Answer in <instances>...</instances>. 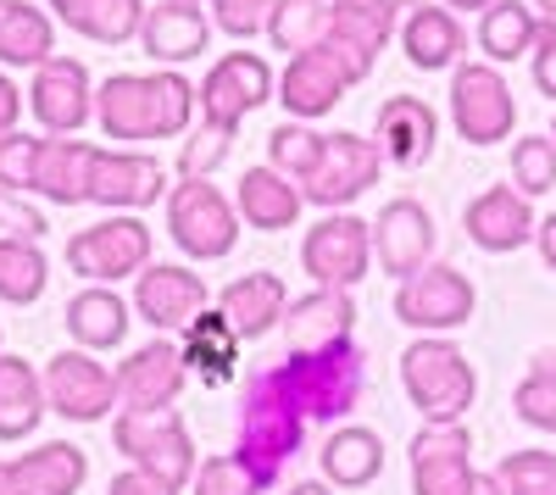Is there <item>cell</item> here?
Segmentation results:
<instances>
[{"instance_id":"cell-12","label":"cell","mask_w":556,"mask_h":495,"mask_svg":"<svg viewBox=\"0 0 556 495\" xmlns=\"http://www.w3.org/2000/svg\"><path fill=\"white\" fill-rule=\"evenodd\" d=\"M201 101V123L206 128H223V134H240V123L262 106V101H278L273 96V73L256 51H228L212 62V73L201 78L195 89Z\"/></svg>"},{"instance_id":"cell-7","label":"cell","mask_w":556,"mask_h":495,"mask_svg":"<svg viewBox=\"0 0 556 495\" xmlns=\"http://www.w3.org/2000/svg\"><path fill=\"white\" fill-rule=\"evenodd\" d=\"M67 267L89 284L139 279L151 267V223L139 212H112L67 240Z\"/></svg>"},{"instance_id":"cell-42","label":"cell","mask_w":556,"mask_h":495,"mask_svg":"<svg viewBox=\"0 0 556 495\" xmlns=\"http://www.w3.org/2000/svg\"><path fill=\"white\" fill-rule=\"evenodd\" d=\"M513 185L529 201L556 190V140H551V134H523V140L513 145Z\"/></svg>"},{"instance_id":"cell-46","label":"cell","mask_w":556,"mask_h":495,"mask_svg":"<svg viewBox=\"0 0 556 495\" xmlns=\"http://www.w3.org/2000/svg\"><path fill=\"white\" fill-rule=\"evenodd\" d=\"M228 140H235V134L201 123V134H190V140H184V151H178V173H184V178H212V167L228 156Z\"/></svg>"},{"instance_id":"cell-31","label":"cell","mask_w":556,"mask_h":495,"mask_svg":"<svg viewBox=\"0 0 556 495\" xmlns=\"http://www.w3.org/2000/svg\"><path fill=\"white\" fill-rule=\"evenodd\" d=\"M128 301L112 290V284H89V290H78L73 301H67V334H73V345H84V351H112V345H123V334H128Z\"/></svg>"},{"instance_id":"cell-21","label":"cell","mask_w":556,"mask_h":495,"mask_svg":"<svg viewBox=\"0 0 556 495\" xmlns=\"http://www.w3.org/2000/svg\"><path fill=\"white\" fill-rule=\"evenodd\" d=\"M139 45H146L151 62L184 67L212 45V17L201 7H190V0H156L146 12V28H139Z\"/></svg>"},{"instance_id":"cell-8","label":"cell","mask_w":556,"mask_h":495,"mask_svg":"<svg viewBox=\"0 0 556 495\" xmlns=\"http://www.w3.org/2000/svg\"><path fill=\"white\" fill-rule=\"evenodd\" d=\"M451 123L468 145H501L518 128L513 84L501 78L495 62H462L451 73Z\"/></svg>"},{"instance_id":"cell-60","label":"cell","mask_w":556,"mask_h":495,"mask_svg":"<svg viewBox=\"0 0 556 495\" xmlns=\"http://www.w3.org/2000/svg\"><path fill=\"white\" fill-rule=\"evenodd\" d=\"M190 7H201V0H190Z\"/></svg>"},{"instance_id":"cell-54","label":"cell","mask_w":556,"mask_h":495,"mask_svg":"<svg viewBox=\"0 0 556 495\" xmlns=\"http://www.w3.org/2000/svg\"><path fill=\"white\" fill-rule=\"evenodd\" d=\"M445 7H451V12H490L495 0H445Z\"/></svg>"},{"instance_id":"cell-15","label":"cell","mask_w":556,"mask_h":495,"mask_svg":"<svg viewBox=\"0 0 556 495\" xmlns=\"http://www.w3.org/2000/svg\"><path fill=\"white\" fill-rule=\"evenodd\" d=\"M206 312V284L201 274L178 262H151L134 279V318L151 323V334H184Z\"/></svg>"},{"instance_id":"cell-6","label":"cell","mask_w":556,"mask_h":495,"mask_svg":"<svg viewBox=\"0 0 556 495\" xmlns=\"http://www.w3.org/2000/svg\"><path fill=\"white\" fill-rule=\"evenodd\" d=\"M167 234L184 256L223 262L240 245V206L228 201L212 178H184L167 195Z\"/></svg>"},{"instance_id":"cell-52","label":"cell","mask_w":556,"mask_h":495,"mask_svg":"<svg viewBox=\"0 0 556 495\" xmlns=\"http://www.w3.org/2000/svg\"><path fill=\"white\" fill-rule=\"evenodd\" d=\"M534 245H540V262L556 274V212L551 217H540V229H534Z\"/></svg>"},{"instance_id":"cell-50","label":"cell","mask_w":556,"mask_h":495,"mask_svg":"<svg viewBox=\"0 0 556 495\" xmlns=\"http://www.w3.org/2000/svg\"><path fill=\"white\" fill-rule=\"evenodd\" d=\"M106 495H178V490H167L162 479H151V473L128 468V473H117V479L106 484Z\"/></svg>"},{"instance_id":"cell-48","label":"cell","mask_w":556,"mask_h":495,"mask_svg":"<svg viewBox=\"0 0 556 495\" xmlns=\"http://www.w3.org/2000/svg\"><path fill=\"white\" fill-rule=\"evenodd\" d=\"M0 234H12V240H45V234H51V223H45V212L28 195L0 190Z\"/></svg>"},{"instance_id":"cell-26","label":"cell","mask_w":556,"mask_h":495,"mask_svg":"<svg viewBox=\"0 0 556 495\" xmlns=\"http://www.w3.org/2000/svg\"><path fill=\"white\" fill-rule=\"evenodd\" d=\"M434 140H440V117H434L429 101L390 96L379 106V145L395 167H424L434 156Z\"/></svg>"},{"instance_id":"cell-53","label":"cell","mask_w":556,"mask_h":495,"mask_svg":"<svg viewBox=\"0 0 556 495\" xmlns=\"http://www.w3.org/2000/svg\"><path fill=\"white\" fill-rule=\"evenodd\" d=\"M468 495H506V490H501V479H495V473H473Z\"/></svg>"},{"instance_id":"cell-35","label":"cell","mask_w":556,"mask_h":495,"mask_svg":"<svg viewBox=\"0 0 556 495\" xmlns=\"http://www.w3.org/2000/svg\"><path fill=\"white\" fill-rule=\"evenodd\" d=\"M540 12L523 7V0H495L490 12H479V51L484 62L506 67V62H523L534 56V39H540Z\"/></svg>"},{"instance_id":"cell-24","label":"cell","mask_w":556,"mask_h":495,"mask_svg":"<svg viewBox=\"0 0 556 495\" xmlns=\"http://www.w3.org/2000/svg\"><path fill=\"white\" fill-rule=\"evenodd\" d=\"M356 329V301L351 290H306L290 301L285 312V334L290 351H323V345H340Z\"/></svg>"},{"instance_id":"cell-40","label":"cell","mask_w":556,"mask_h":495,"mask_svg":"<svg viewBox=\"0 0 556 495\" xmlns=\"http://www.w3.org/2000/svg\"><path fill=\"white\" fill-rule=\"evenodd\" d=\"M323 151H329V134H317L306 123H278L267 134V167H278L285 178H295V185L306 190L312 173L323 167Z\"/></svg>"},{"instance_id":"cell-59","label":"cell","mask_w":556,"mask_h":495,"mask_svg":"<svg viewBox=\"0 0 556 495\" xmlns=\"http://www.w3.org/2000/svg\"><path fill=\"white\" fill-rule=\"evenodd\" d=\"M551 140H556V123H551Z\"/></svg>"},{"instance_id":"cell-58","label":"cell","mask_w":556,"mask_h":495,"mask_svg":"<svg viewBox=\"0 0 556 495\" xmlns=\"http://www.w3.org/2000/svg\"><path fill=\"white\" fill-rule=\"evenodd\" d=\"M395 7H401V12H417V7H429V0H395Z\"/></svg>"},{"instance_id":"cell-38","label":"cell","mask_w":556,"mask_h":495,"mask_svg":"<svg viewBox=\"0 0 556 495\" xmlns=\"http://www.w3.org/2000/svg\"><path fill=\"white\" fill-rule=\"evenodd\" d=\"M45 284H51V262H45L39 240L0 234V301L28 306V301L45 295Z\"/></svg>"},{"instance_id":"cell-30","label":"cell","mask_w":556,"mask_h":495,"mask_svg":"<svg viewBox=\"0 0 556 495\" xmlns=\"http://www.w3.org/2000/svg\"><path fill=\"white\" fill-rule=\"evenodd\" d=\"M56 12V23H67L73 34L96 39V45H128L146 28V0H45Z\"/></svg>"},{"instance_id":"cell-9","label":"cell","mask_w":556,"mask_h":495,"mask_svg":"<svg viewBox=\"0 0 556 495\" xmlns=\"http://www.w3.org/2000/svg\"><path fill=\"white\" fill-rule=\"evenodd\" d=\"M301 267L317 290H356L374 267V223H362L356 212L317 217L301 240Z\"/></svg>"},{"instance_id":"cell-55","label":"cell","mask_w":556,"mask_h":495,"mask_svg":"<svg viewBox=\"0 0 556 495\" xmlns=\"http://www.w3.org/2000/svg\"><path fill=\"white\" fill-rule=\"evenodd\" d=\"M0 495H23V490H17V473H12V462H0Z\"/></svg>"},{"instance_id":"cell-36","label":"cell","mask_w":556,"mask_h":495,"mask_svg":"<svg viewBox=\"0 0 556 495\" xmlns=\"http://www.w3.org/2000/svg\"><path fill=\"white\" fill-rule=\"evenodd\" d=\"M184 345V363L190 373H201V384H228L235 379V363H240V334L223 312H201V318L178 334Z\"/></svg>"},{"instance_id":"cell-14","label":"cell","mask_w":556,"mask_h":495,"mask_svg":"<svg viewBox=\"0 0 556 495\" xmlns=\"http://www.w3.org/2000/svg\"><path fill=\"white\" fill-rule=\"evenodd\" d=\"M473 473L468 423H424L412 434V495H468Z\"/></svg>"},{"instance_id":"cell-41","label":"cell","mask_w":556,"mask_h":495,"mask_svg":"<svg viewBox=\"0 0 556 495\" xmlns=\"http://www.w3.org/2000/svg\"><path fill=\"white\" fill-rule=\"evenodd\" d=\"M513 412L540 429V434H556V363L551 356H534V368L523 373V384L513 390Z\"/></svg>"},{"instance_id":"cell-20","label":"cell","mask_w":556,"mask_h":495,"mask_svg":"<svg viewBox=\"0 0 556 495\" xmlns=\"http://www.w3.org/2000/svg\"><path fill=\"white\" fill-rule=\"evenodd\" d=\"M167 190V167L146 151H101L96 156V190L89 201L106 206V212H146L156 206Z\"/></svg>"},{"instance_id":"cell-11","label":"cell","mask_w":556,"mask_h":495,"mask_svg":"<svg viewBox=\"0 0 556 495\" xmlns=\"http://www.w3.org/2000/svg\"><path fill=\"white\" fill-rule=\"evenodd\" d=\"M45 401L67 423H101L112 418V407H123V390H117V373L96 363V351L73 345L45 363Z\"/></svg>"},{"instance_id":"cell-37","label":"cell","mask_w":556,"mask_h":495,"mask_svg":"<svg viewBox=\"0 0 556 495\" xmlns=\"http://www.w3.org/2000/svg\"><path fill=\"white\" fill-rule=\"evenodd\" d=\"M329 28L367 56H379L384 45L401 34V7L395 0H329Z\"/></svg>"},{"instance_id":"cell-32","label":"cell","mask_w":556,"mask_h":495,"mask_svg":"<svg viewBox=\"0 0 556 495\" xmlns=\"http://www.w3.org/2000/svg\"><path fill=\"white\" fill-rule=\"evenodd\" d=\"M17 473V490L23 495H78L84 479H89V457L84 445H67V440H51V445H34L12 462Z\"/></svg>"},{"instance_id":"cell-4","label":"cell","mask_w":556,"mask_h":495,"mask_svg":"<svg viewBox=\"0 0 556 495\" xmlns=\"http://www.w3.org/2000/svg\"><path fill=\"white\" fill-rule=\"evenodd\" d=\"M401 390L424 423H462L479 401V373L451 334H424L401 351Z\"/></svg>"},{"instance_id":"cell-45","label":"cell","mask_w":556,"mask_h":495,"mask_svg":"<svg viewBox=\"0 0 556 495\" xmlns=\"http://www.w3.org/2000/svg\"><path fill=\"white\" fill-rule=\"evenodd\" d=\"M206 7H212V28L235 34V39H251V34H267L278 0H206Z\"/></svg>"},{"instance_id":"cell-34","label":"cell","mask_w":556,"mask_h":495,"mask_svg":"<svg viewBox=\"0 0 556 495\" xmlns=\"http://www.w3.org/2000/svg\"><path fill=\"white\" fill-rule=\"evenodd\" d=\"M45 412H51V401H45V373H34L23 356L0 351V440H28Z\"/></svg>"},{"instance_id":"cell-25","label":"cell","mask_w":556,"mask_h":495,"mask_svg":"<svg viewBox=\"0 0 556 495\" xmlns=\"http://www.w3.org/2000/svg\"><path fill=\"white\" fill-rule=\"evenodd\" d=\"M217 312L235 323L240 340H262V334H273L278 323H285L290 290H285V279H278V274H240L235 284H223Z\"/></svg>"},{"instance_id":"cell-43","label":"cell","mask_w":556,"mask_h":495,"mask_svg":"<svg viewBox=\"0 0 556 495\" xmlns=\"http://www.w3.org/2000/svg\"><path fill=\"white\" fill-rule=\"evenodd\" d=\"M495 479L506 495H556V452H506Z\"/></svg>"},{"instance_id":"cell-57","label":"cell","mask_w":556,"mask_h":495,"mask_svg":"<svg viewBox=\"0 0 556 495\" xmlns=\"http://www.w3.org/2000/svg\"><path fill=\"white\" fill-rule=\"evenodd\" d=\"M534 12H540L545 23H556V0H534Z\"/></svg>"},{"instance_id":"cell-29","label":"cell","mask_w":556,"mask_h":495,"mask_svg":"<svg viewBox=\"0 0 556 495\" xmlns=\"http://www.w3.org/2000/svg\"><path fill=\"white\" fill-rule=\"evenodd\" d=\"M323 479H329L334 490H367L379 473H384V440L374 429H362V423H340L329 440H323Z\"/></svg>"},{"instance_id":"cell-39","label":"cell","mask_w":556,"mask_h":495,"mask_svg":"<svg viewBox=\"0 0 556 495\" xmlns=\"http://www.w3.org/2000/svg\"><path fill=\"white\" fill-rule=\"evenodd\" d=\"M323 34H329V0H278L273 7V23H267L273 51L306 56L323 45Z\"/></svg>"},{"instance_id":"cell-16","label":"cell","mask_w":556,"mask_h":495,"mask_svg":"<svg viewBox=\"0 0 556 495\" xmlns=\"http://www.w3.org/2000/svg\"><path fill=\"white\" fill-rule=\"evenodd\" d=\"M190 384V363H184V345L156 334L151 345H139L123 356L117 368V390H123V407L134 412H173V401Z\"/></svg>"},{"instance_id":"cell-56","label":"cell","mask_w":556,"mask_h":495,"mask_svg":"<svg viewBox=\"0 0 556 495\" xmlns=\"http://www.w3.org/2000/svg\"><path fill=\"white\" fill-rule=\"evenodd\" d=\"M290 495H334V490L317 484V479H306V484H290Z\"/></svg>"},{"instance_id":"cell-22","label":"cell","mask_w":556,"mask_h":495,"mask_svg":"<svg viewBox=\"0 0 556 495\" xmlns=\"http://www.w3.org/2000/svg\"><path fill=\"white\" fill-rule=\"evenodd\" d=\"M96 145L73 140V134H51L39 145V173H34V195L51 206H84L96 190Z\"/></svg>"},{"instance_id":"cell-49","label":"cell","mask_w":556,"mask_h":495,"mask_svg":"<svg viewBox=\"0 0 556 495\" xmlns=\"http://www.w3.org/2000/svg\"><path fill=\"white\" fill-rule=\"evenodd\" d=\"M529 73H534V89H540V96H545V101H556V23H540V39H534Z\"/></svg>"},{"instance_id":"cell-2","label":"cell","mask_w":556,"mask_h":495,"mask_svg":"<svg viewBox=\"0 0 556 495\" xmlns=\"http://www.w3.org/2000/svg\"><path fill=\"white\" fill-rule=\"evenodd\" d=\"M306 440V418L301 407L278 390L273 368L245 379V401H240V434H235V462L251 473L256 490H273L285 479V468L295 462Z\"/></svg>"},{"instance_id":"cell-5","label":"cell","mask_w":556,"mask_h":495,"mask_svg":"<svg viewBox=\"0 0 556 495\" xmlns=\"http://www.w3.org/2000/svg\"><path fill=\"white\" fill-rule=\"evenodd\" d=\"M112 445L128 457V468L162 479L167 490H190L195 484V440L184 429L178 412H134L123 407L112 418Z\"/></svg>"},{"instance_id":"cell-47","label":"cell","mask_w":556,"mask_h":495,"mask_svg":"<svg viewBox=\"0 0 556 495\" xmlns=\"http://www.w3.org/2000/svg\"><path fill=\"white\" fill-rule=\"evenodd\" d=\"M195 495H256V484H251V473L235 462V457H206L201 468H195V484H190Z\"/></svg>"},{"instance_id":"cell-23","label":"cell","mask_w":556,"mask_h":495,"mask_svg":"<svg viewBox=\"0 0 556 495\" xmlns=\"http://www.w3.org/2000/svg\"><path fill=\"white\" fill-rule=\"evenodd\" d=\"M345 89H351V78L329 56L306 51V56H290V67L278 73V106H285L290 117H301V123H312L323 112H334L345 101Z\"/></svg>"},{"instance_id":"cell-3","label":"cell","mask_w":556,"mask_h":495,"mask_svg":"<svg viewBox=\"0 0 556 495\" xmlns=\"http://www.w3.org/2000/svg\"><path fill=\"white\" fill-rule=\"evenodd\" d=\"M273 379L301 407L306 423H340L362 401L367 356H362L356 340L323 345V351H285V363H273Z\"/></svg>"},{"instance_id":"cell-10","label":"cell","mask_w":556,"mask_h":495,"mask_svg":"<svg viewBox=\"0 0 556 495\" xmlns=\"http://www.w3.org/2000/svg\"><path fill=\"white\" fill-rule=\"evenodd\" d=\"M473 306H479L473 279L451 262H429L424 274L401 279V290H395V318L417 334H456L473 318Z\"/></svg>"},{"instance_id":"cell-13","label":"cell","mask_w":556,"mask_h":495,"mask_svg":"<svg viewBox=\"0 0 556 495\" xmlns=\"http://www.w3.org/2000/svg\"><path fill=\"white\" fill-rule=\"evenodd\" d=\"M384 145L379 140H362V134H329V151H323V167L312 173V185L301 190L312 206L323 212H345L351 201H362L367 190L379 185L384 173Z\"/></svg>"},{"instance_id":"cell-19","label":"cell","mask_w":556,"mask_h":495,"mask_svg":"<svg viewBox=\"0 0 556 495\" xmlns=\"http://www.w3.org/2000/svg\"><path fill=\"white\" fill-rule=\"evenodd\" d=\"M462 229H468V240L490 256H506V251H523L534 245V229H540V217H534V201L518 190V185H495L484 195L468 201V212H462Z\"/></svg>"},{"instance_id":"cell-1","label":"cell","mask_w":556,"mask_h":495,"mask_svg":"<svg viewBox=\"0 0 556 495\" xmlns=\"http://www.w3.org/2000/svg\"><path fill=\"white\" fill-rule=\"evenodd\" d=\"M201 101L178 67L162 73H112L96 89V123L106 140H178L190 134Z\"/></svg>"},{"instance_id":"cell-44","label":"cell","mask_w":556,"mask_h":495,"mask_svg":"<svg viewBox=\"0 0 556 495\" xmlns=\"http://www.w3.org/2000/svg\"><path fill=\"white\" fill-rule=\"evenodd\" d=\"M39 145L34 134L12 128L0 134V190H17V195H34V173H39Z\"/></svg>"},{"instance_id":"cell-17","label":"cell","mask_w":556,"mask_h":495,"mask_svg":"<svg viewBox=\"0 0 556 495\" xmlns=\"http://www.w3.org/2000/svg\"><path fill=\"white\" fill-rule=\"evenodd\" d=\"M28 106L45 123V134H78L89 117H96V84H89V67L78 56H51L45 67H34Z\"/></svg>"},{"instance_id":"cell-27","label":"cell","mask_w":556,"mask_h":495,"mask_svg":"<svg viewBox=\"0 0 556 495\" xmlns=\"http://www.w3.org/2000/svg\"><path fill=\"white\" fill-rule=\"evenodd\" d=\"M401 51H406L412 67H424V73H445V67L456 73L462 51H468V34H462L451 7H417L401 23Z\"/></svg>"},{"instance_id":"cell-51","label":"cell","mask_w":556,"mask_h":495,"mask_svg":"<svg viewBox=\"0 0 556 495\" xmlns=\"http://www.w3.org/2000/svg\"><path fill=\"white\" fill-rule=\"evenodd\" d=\"M17 123H23V89L0 73V134H12Z\"/></svg>"},{"instance_id":"cell-33","label":"cell","mask_w":556,"mask_h":495,"mask_svg":"<svg viewBox=\"0 0 556 495\" xmlns=\"http://www.w3.org/2000/svg\"><path fill=\"white\" fill-rule=\"evenodd\" d=\"M56 56V23L51 12L28 0H0V67H45Z\"/></svg>"},{"instance_id":"cell-18","label":"cell","mask_w":556,"mask_h":495,"mask_svg":"<svg viewBox=\"0 0 556 495\" xmlns=\"http://www.w3.org/2000/svg\"><path fill=\"white\" fill-rule=\"evenodd\" d=\"M374 256L395 284L424 274V267L434 262V217H429V206L412 201V195L390 201L374 223Z\"/></svg>"},{"instance_id":"cell-28","label":"cell","mask_w":556,"mask_h":495,"mask_svg":"<svg viewBox=\"0 0 556 495\" xmlns=\"http://www.w3.org/2000/svg\"><path fill=\"white\" fill-rule=\"evenodd\" d=\"M235 206H240V223H251V229H262V234H278V229H295L306 195H301L295 178H285L278 167H245L240 190H235Z\"/></svg>"}]
</instances>
